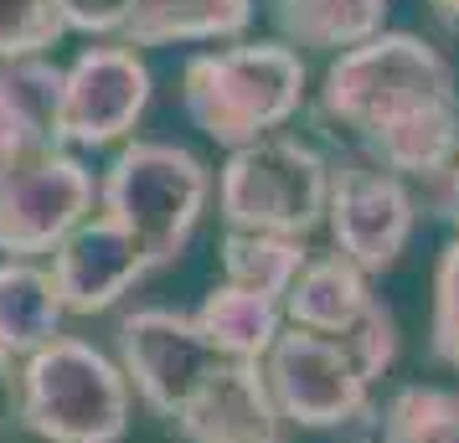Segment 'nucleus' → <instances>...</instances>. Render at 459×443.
I'll return each instance as SVG.
<instances>
[{
    "instance_id": "8",
    "label": "nucleus",
    "mask_w": 459,
    "mask_h": 443,
    "mask_svg": "<svg viewBox=\"0 0 459 443\" xmlns=\"http://www.w3.org/2000/svg\"><path fill=\"white\" fill-rule=\"evenodd\" d=\"M325 222H331L335 253L351 258L361 274H387L408 237H413L418 207L403 175L372 166V160H335L331 191H325Z\"/></svg>"
},
{
    "instance_id": "9",
    "label": "nucleus",
    "mask_w": 459,
    "mask_h": 443,
    "mask_svg": "<svg viewBox=\"0 0 459 443\" xmlns=\"http://www.w3.org/2000/svg\"><path fill=\"white\" fill-rule=\"evenodd\" d=\"M217 366H222V356L191 325V315L134 310V315L119 319V371H125L129 392L145 402L155 418L166 422L176 418Z\"/></svg>"
},
{
    "instance_id": "25",
    "label": "nucleus",
    "mask_w": 459,
    "mask_h": 443,
    "mask_svg": "<svg viewBox=\"0 0 459 443\" xmlns=\"http://www.w3.org/2000/svg\"><path fill=\"white\" fill-rule=\"evenodd\" d=\"M438 217L459 233V160L444 170V191H438Z\"/></svg>"
},
{
    "instance_id": "13",
    "label": "nucleus",
    "mask_w": 459,
    "mask_h": 443,
    "mask_svg": "<svg viewBox=\"0 0 459 443\" xmlns=\"http://www.w3.org/2000/svg\"><path fill=\"white\" fill-rule=\"evenodd\" d=\"M57 98L63 67L47 57H22L0 67V170L57 145Z\"/></svg>"
},
{
    "instance_id": "10",
    "label": "nucleus",
    "mask_w": 459,
    "mask_h": 443,
    "mask_svg": "<svg viewBox=\"0 0 459 443\" xmlns=\"http://www.w3.org/2000/svg\"><path fill=\"white\" fill-rule=\"evenodd\" d=\"M150 104V67L119 47H88L78 63L63 67V98H57V145H114L140 124Z\"/></svg>"
},
{
    "instance_id": "6",
    "label": "nucleus",
    "mask_w": 459,
    "mask_h": 443,
    "mask_svg": "<svg viewBox=\"0 0 459 443\" xmlns=\"http://www.w3.org/2000/svg\"><path fill=\"white\" fill-rule=\"evenodd\" d=\"M284 422L299 428H351L372 413V381L361 377L341 336H315L284 325L258 361Z\"/></svg>"
},
{
    "instance_id": "2",
    "label": "nucleus",
    "mask_w": 459,
    "mask_h": 443,
    "mask_svg": "<svg viewBox=\"0 0 459 443\" xmlns=\"http://www.w3.org/2000/svg\"><path fill=\"white\" fill-rule=\"evenodd\" d=\"M186 119L217 145H253L290 124L305 104V63L284 42H243L196 52L181 67Z\"/></svg>"
},
{
    "instance_id": "16",
    "label": "nucleus",
    "mask_w": 459,
    "mask_h": 443,
    "mask_svg": "<svg viewBox=\"0 0 459 443\" xmlns=\"http://www.w3.org/2000/svg\"><path fill=\"white\" fill-rule=\"evenodd\" d=\"M191 325L207 336V345L222 361H264L284 330V304L238 289V284H217L202 299V310L191 315Z\"/></svg>"
},
{
    "instance_id": "5",
    "label": "nucleus",
    "mask_w": 459,
    "mask_h": 443,
    "mask_svg": "<svg viewBox=\"0 0 459 443\" xmlns=\"http://www.w3.org/2000/svg\"><path fill=\"white\" fill-rule=\"evenodd\" d=\"M331 160L294 134H264L238 145L217 175V207L232 233L305 237L325 222Z\"/></svg>"
},
{
    "instance_id": "4",
    "label": "nucleus",
    "mask_w": 459,
    "mask_h": 443,
    "mask_svg": "<svg viewBox=\"0 0 459 443\" xmlns=\"http://www.w3.org/2000/svg\"><path fill=\"white\" fill-rule=\"evenodd\" d=\"M207 196L212 175L191 149L166 140H134L114 155V166L99 181V217L119 222L145 248L150 268H166L186 253Z\"/></svg>"
},
{
    "instance_id": "12",
    "label": "nucleus",
    "mask_w": 459,
    "mask_h": 443,
    "mask_svg": "<svg viewBox=\"0 0 459 443\" xmlns=\"http://www.w3.org/2000/svg\"><path fill=\"white\" fill-rule=\"evenodd\" d=\"M186 443H284V413L258 361H222L170 418Z\"/></svg>"
},
{
    "instance_id": "7",
    "label": "nucleus",
    "mask_w": 459,
    "mask_h": 443,
    "mask_svg": "<svg viewBox=\"0 0 459 443\" xmlns=\"http://www.w3.org/2000/svg\"><path fill=\"white\" fill-rule=\"evenodd\" d=\"M93 201H99L93 170L67 149H42L5 166L0 170V253L22 263L52 253L73 227L93 217Z\"/></svg>"
},
{
    "instance_id": "20",
    "label": "nucleus",
    "mask_w": 459,
    "mask_h": 443,
    "mask_svg": "<svg viewBox=\"0 0 459 443\" xmlns=\"http://www.w3.org/2000/svg\"><path fill=\"white\" fill-rule=\"evenodd\" d=\"M372 418V443H459V392L403 387Z\"/></svg>"
},
{
    "instance_id": "22",
    "label": "nucleus",
    "mask_w": 459,
    "mask_h": 443,
    "mask_svg": "<svg viewBox=\"0 0 459 443\" xmlns=\"http://www.w3.org/2000/svg\"><path fill=\"white\" fill-rule=\"evenodd\" d=\"M434 356L459 371V237L438 253L434 268Z\"/></svg>"
},
{
    "instance_id": "14",
    "label": "nucleus",
    "mask_w": 459,
    "mask_h": 443,
    "mask_svg": "<svg viewBox=\"0 0 459 443\" xmlns=\"http://www.w3.org/2000/svg\"><path fill=\"white\" fill-rule=\"evenodd\" d=\"M284 304V325L294 330H315V336H346L356 319L377 304L367 274L356 268L351 258L341 253H310L305 268L294 274Z\"/></svg>"
},
{
    "instance_id": "19",
    "label": "nucleus",
    "mask_w": 459,
    "mask_h": 443,
    "mask_svg": "<svg viewBox=\"0 0 459 443\" xmlns=\"http://www.w3.org/2000/svg\"><path fill=\"white\" fill-rule=\"evenodd\" d=\"M310 248L299 237H273V233H232L222 237V284L253 289L264 299H284L290 294L294 274L305 268Z\"/></svg>"
},
{
    "instance_id": "23",
    "label": "nucleus",
    "mask_w": 459,
    "mask_h": 443,
    "mask_svg": "<svg viewBox=\"0 0 459 443\" xmlns=\"http://www.w3.org/2000/svg\"><path fill=\"white\" fill-rule=\"evenodd\" d=\"M63 31H83V37H108L129 21V5L134 0H52Z\"/></svg>"
},
{
    "instance_id": "18",
    "label": "nucleus",
    "mask_w": 459,
    "mask_h": 443,
    "mask_svg": "<svg viewBox=\"0 0 459 443\" xmlns=\"http://www.w3.org/2000/svg\"><path fill=\"white\" fill-rule=\"evenodd\" d=\"M393 0H273V26L299 47H325V52H346V47L372 42L382 31Z\"/></svg>"
},
{
    "instance_id": "1",
    "label": "nucleus",
    "mask_w": 459,
    "mask_h": 443,
    "mask_svg": "<svg viewBox=\"0 0 459 443\" xmlns=\"http://www.w3.org/2000/svg\"><path fill=\"white\" fill-rule=\"evenodd\" d=\"M325 119L393 175H444L459 160V88L423 37L377 31L346 47L320 88Z\"/></svg>"
},
{
    "instance_id": "11",
    "label": "nucleus",
    "mask_w": 459,
    "mask_h": 443,
    "mask_svg": "<svg viewBox=\"0 0 459 443\" xmlns=\"http://www.w3.org/2000/svg\"><path fill=\"white\" fill-rule=\"evenodd\" d=\"M47 274H52V289H57L67 315H104L134 284H145L155 268H150L145 248L119 222L88 217L83 227H73L52 248V268Z\"/></svg>"
},
{
    "instance_id": "3",
    "label": "nucleus",
    "mask_w": 459,
    "mask_h": 443,
    "mask_svg": "<svg viewBox=\"0 0 459 443\" xmlns=\"http://www.w3.org/2000/svg\"><path fill=\"white\" fill-rule=\"evenodd\" d=\"M16 422L42 443H119L129 433V381L99 345L57 336L16 371Z\"/></svg>"
},
{
    "instance_id": "26",
    "label": "nucleus",
    "mask_w": 459,
    "mask_h": 443,
    "mask_svg": "<svg viewBox=\"0 0 459 443\" xmlns=\"http://www.w3.org/2000/svg\"><path fill=\"white\" fill-rule=\"evenodd\" d=\"M438 11V21H449V26H459V0H429Z\"/></svg>"
},
{
    "instance_id": "24",
    "label": "nucleus",
    "mask_w": 459,
    "mask_h": 443,
    "mask_svg": "<svg viewBox=\"0 0 459 443\" xmlns=\"http://www.w3.org/2000/svg\"><path fill=\"white\" fill-rule=\"evenodd\" d=\"M11 422H16V366L0 351V439H5Z\"/></svg>"
},
{
    "instance_id": "17",
    "label": "nucleus",
    "mask_w": 459,
    "mask_h": 443,
    "mask_svg": "<svg viewBox=\"0 0 459 443\" xmlns=\"http://www.w3.org/2000/svg\"><path fill=\"white\" fill-rule=\"evenodd\" d=\"M63 299L52 289V274L22 258L0 263V351L16 361L31 356L63 336Z\"/></svg>"
},
{
    "instance_id": "15",
    "label": "nucleus",
    "mask_w": 459,
    "mask_h": 443,
    "mask_svg": "<svg viewBox=\"0 0 459 443\" xmlns=\"http://www.w3.org/2000/svg\"><path fill=\"white\" fill-rule=\"evenodd\" d=\"M253 21V0H134L119 26L125 47H176L243 37Z\"/></svg>"
},
{
    "instance_id": "21",
    "label": "nucleus",
    "mask_w": 459,
    "mask_h": 443,
    "mask_svg": "<svg viewBox=\"0 0 459 443\" xmlns=\"http://www.w3.org/2000/svg\"><path fill=\"white\" fill-rule=\"evenodd\" d=\"M63 42V16L52 0H0V63L42 57Z\"/></svg>"
}]
</instances>
